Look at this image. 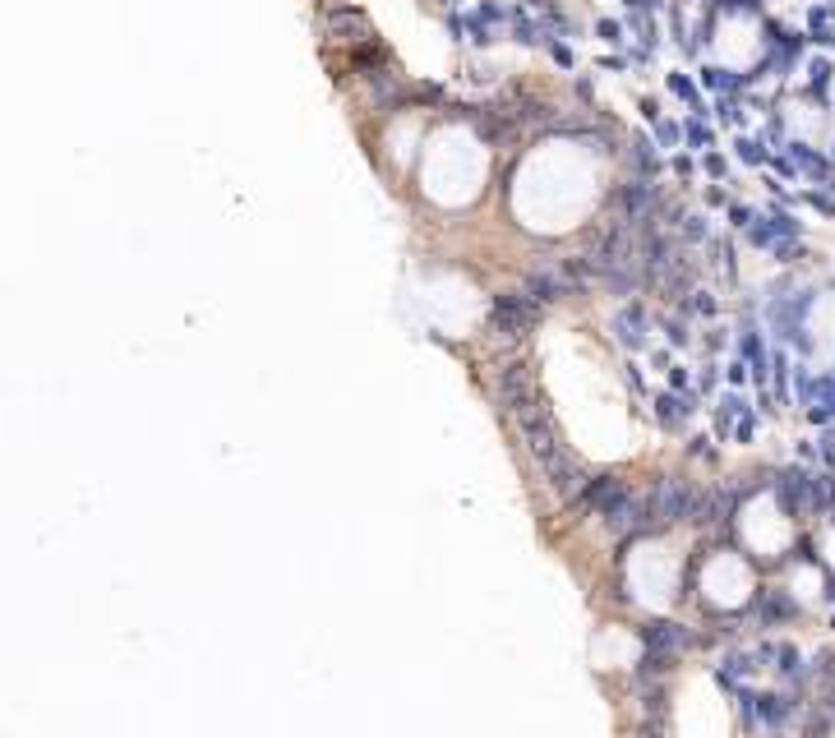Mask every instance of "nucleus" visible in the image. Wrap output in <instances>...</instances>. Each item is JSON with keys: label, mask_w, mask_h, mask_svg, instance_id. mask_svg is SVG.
I'll return each instance as SVG.
<instances>
[{"label": "nucleus", "mask_w": 835, "mask_h": 738, "mask_svg": "<svg viewBox=\"0 0 835 738\" xmlns=\"http://www.w3.org/2000/svg\"><path fill=\"white\" fill-rule=\"evenodd\" d=\"M513 420H517V429H522V439H526V453L536 457L540 476L549 480V489H554L568 508H577V499H582V489L591 485V476H586L582 457L563 443L559 425H554V416H549V406L540 402V397H531V402H522L513 411Z\"/></svg>", "instance_id": "1"}, {"label": "nucleus", "mask_w": 835, "mask_h": 738, "mask_svg": "<svg viewBox=\"0 0 835 738\" xmlns=\"http://www.w3.org/2000/svg\"><path fill=\"white\" fill-rule=\"evenodd\" d=\"M490 328L503 342H522L536 328V300L531 296H499L490 310Z\"/></svg>", "instance_id": "2"}, {"label": "nucleus", "mask_w": 835, "mask_h": 738, "mask_svg": "<svg viewBox=\"0 0 835 738\" xmlns=\"http://www.w3.org/2000/svg\"><path fill=\"white\" fill-rule=\"evenodd\" d=\"M776 489H780V503H785V512H799V517L817 512L826 499H831L822 480L808 476V471H785V476L776 480Z\"/></svg>", "instance_id": "3"}, {"label": "nucleus", "mask_w": 835, "mask_h": 738, "mask_svg": "<svg viewBox=\"0 0 835 738\" xmlns=\"http://www.w3.org/2000/svg\"><path fill=\"white\" fill-rule=\"evenodd\" d=\"M328 42H337V47H374V28L360 10L337 5V10H328Z\"/></svg>", "instance_id": "4"}, {"label": "nucleus", "mask_w": 835, "mask_h": 738, "mask_svg": "<svg viewBox=\"0 0 835 738\" xmlns=\"http://www.w3.org/2000/svg\"><path fill=\"white\" fill-rule=\"evenodd\" d=\"M536 397V374H531V365L526 360H503L499 365V402L508 406V416H513L522 402H531Z\"/></svg>", "instance_id": "5"}, {"label": "nucleus", "mask_w": 835, "mask_h": 738, "mask_svg": "<svg viewBox=\"0 0 835 738\" xmlns=\"http://www.w3.org/2000/svg\"><path fill=\"white\" fill-rule=\"evenodd\" d=\"M628 494H633V489H628V480H623V476H591V485L582 489V499H577V508L609 517V512L619 508V503L628 499Z\"/></svg>", "instance_id": "6"}, {"label": "nucleus", "mask_w": 835, "mask_h": 738, "mask_svg": "<svg viewBox=\"0 0 835 738\" xmlns=\"http://www.w3.org/2000/svg\"><path fill=\"white\" fill-rule=\"evenodd\" d=\"M605 522L614 536H637V531H646V526H651V494H628Z\"/></svg>", "instance_id": "7"}, {"label": "nucleus", "mask_w": 835, "mask_h": 738, "mask_svg": "<svg viewBox=\"0 0 835 738\" xmlns=\"http://www.w3.org/2000/svg\"><path fill=\"white\" fill-rule=\"evenodd\" d=\"M642 646L656 655H674L688 646V628H679L674 619H651V623H642Z\"/></svg>", "instance_id": "8"}, {"label": "nucleus", "mask_w": 835, "mask_h": 738, "mask_svg": "<svg viewBox=\"0 0 835 738\" xmlns=\"http://www.w3.org/2000/svg\"><path fill=\"white\" fill-rule=\"evenodd\" d=\"M614 333H619V342L628 346V351H637V346L646 342V314L637 310V305H623V310L614 314Z\"/></svg>", "instance_id": "9"}, {"label": "nucleus", "mask_w": 835, "mask_h": 738, "mask_svg": "<svg viewBox=\"0 0 835 738\" xmlns=\"http://www.w3.org/2000/svg\"><path fill=\"white\" fill-rule=\"evenodd\" d=\"M656 420H660V429H683V420L692 416V393L688 397H674V393H660L656 397Z\"/></svg>", "instance_id": "10"}, {"label": "nucleus", "mask_w": 835, "mask_h": 738, "mask_svg": "<svg viewBox=\"0 0 835 738\" xmlns=\"http://www.w3.org/2000/svg\"><path fill=\"white\" fill-rule=\"evenodd\" d=\"M619 203H623V217H628V222H642V217L651 213V203H656V190H651L646 180H633Z\"/></svg>", "instance_id": "11"}, {"label": "nucleus", "mask_w": 835, "mask_h": 738, "mask_svg": "<svg viewBox=\"0 0 835 738\" xmlns=\"http://www.w3.org/2000/svg\"><path fill=\"white\" fill-rule=\"evenodd\" d=\"M808 416H812V420H831V416H835V379L812 383V397H808Z\"/></svg>", "instance_id": "12"}, {"label": "nucleus", "mask_w": 835, "mask_h": 738, "mask_svg": "<svg viewBox=\"0 0 835 738\" xmlns=\"http://www.w3.org/2000/svg\"><path fill=\"white\" fill-rule=\"evenodd\" d=\"M563 291H568V282H563V277H531V282H526V296L536 300V305H549V300H559Z\"/></svg>", "instance_id": "13"}, {"label": "nucleus", "mask_w": 835, "mask_h": 738, "mask_svg": "<svg viewBox=\"0 0 835 738\" xmlns=\"http://www.w3.org/2000/svg\"><path fill=\"white\" fill-rule=\"evenodd\" d=\"M776 660H780V674H789V679H794V674H799V651H794V646H776Z\"/></svg>", "instance_id": "14"}, {"label": "nucleus", "mask_w": 835, "mask_h": 738, "mask_svg": "<svg viewBox=\"0 0 835 738\" xmlns=\"http://www.w3.org/2000/svg\"><path fill=\"white\" fill-rule=\"evenodd\" d=\"M785 614H789V600L766 596V619H785Z\"/></svg>", "instance_id": "15"}, {"label": "nucleus", "mask_w": 835, "mask_h": 738, "mask_svg": "<svg viewBox=\"0 0 835 738\" xmlns=\"http://www.w3.org/2000/svg\"><path fill=\"white\" fill-rule=\"evenodd\" d=\"M637 738H665V725H651V720H642V725H637Z\"/></svg>", "instance_id": "16"}, {"label": "nucleus", "mask_w": 835, "mask_h": 738, "mask_svg": "<svg viewBox=\"0 0 835 738\" xmlns=\"http://www.w3.org/2000/svg\"><path fill=\"white\" fill-rule=\"evenodd\" d=\"M822 457H826V462L835 466V429H831V434H826V439H822Z\"/></svg>", "instance_id": "17"}, {"label": "nucleus", "mask_w": 835, "mask_h": 738, "mask_svg": "<svg viewBox=\"0 0 835 738\" xmlns=\"http://www.w3.org/2000/svg\"><path fill=\"white\" fill-rule=\"evenodd\" d=\"M826 596H831V600H835V577H831V591H826Z\"/></svg>", "instance_id": "18"}, {"label": "nucleus", "mask_w": 835, "mask_h": 738, "mask_svg": "<svg viewBox=\"0 0 835 738\" xmlns=\"http://www.w3.org/2000/svg\"><path fill=\"white\" fill-rule=\"evenodd\" d=\"M831 512H835V494H831Z\"/></svg>", "instance_id": "19"}]
</instances>
